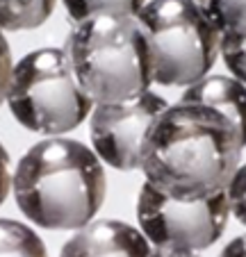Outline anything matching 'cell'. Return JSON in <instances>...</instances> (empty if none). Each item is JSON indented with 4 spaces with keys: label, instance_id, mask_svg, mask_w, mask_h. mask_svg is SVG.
Segmentation results:
<instances>
[{
    "label": "cell",
    "instance_id": "1",
    "mask_svg": "<svg viewBox=\"0 0 246 257\" xmlns=\"http://www.w3.org/2000/svg\"><path fill=\"white\" fill-rule=\"evenodd\" d=\"M244 144L212 109L167 105L144 144L146 185L174 198H203L223 191L241 162Z\"/></svg>",
    "mask_w": 246,
    "mask_h": 257
},
{
    "label": "cell",
    "instance_id": "2",
    "mask_svg": "<svg viewBox=\"0 0 246 257\" xmlns=\"http://www.w3.org/2000/svg\"><path fill=\"white\" fill-rule=\"evenodd\" d=\"M105 169L85 144L66 137L39 141L19 160L12 191L28 221L46 230H77L105 200Z\"/></svg>",
    "mask_w": 246,
    "mask_h": 257
},
{
    "label": "cell",
    "instance_id": "3",
    "mask_svg": "<svg viewBox=\"0 0 246 257\" xmlns=\"http://www.w3.org/2000/svg\"><path fill=\"white\" fill-rule=\"evenodd\" d=\"M64 53L94 102L126 100L153 84L148 48L135 16L96 14L77 21L66 37Z\"/></svg>",
    "mask_w": 246,
    "mask_h": 257
},
{
    "label": "cell",
    "instance_id": "4",
    "mask_svg": "<svg viewBox=\"0 0 246 257\" xmlns=\"http://www.w3.org/2000/svg\"><path fill=\"white\" fill-rule=\"evenodd\" d=\"M153 82L189 87L219 59V30L194 0H146L137 12Z\"/></svg>",
    "mask_w": 246,
    "mask_h": 257
},
{
    "label": "cell",
    "instance_id": "5",
    "mask_svg": "<svg viewBox=\"0 0 246 257\" xmlns=\"http://www.w3.org/2000/svg\"><path fill=\"white\" fill-rule=\"evenodd\" d=\"M5 100L25 130L48 137L75 130L94 107L64 48H39L23 55L12 66Z\"/></svg>",
    "mask_w": 246,
    "mask_h": 257
},
{
    "label": "cell",
    "instance_id": "6",
    "mask_svg": "<svg viewBox=\"0 0 246 257\" xmlns=\"http://www.w3.org/2000/svg\"><path fill=\"white\" fill-rule=\"evenodd\" d=\"M230 207L226 189L203 198H174L150 185H141L137 221L148 243H176L192 250L210 248L228 228Z\"/></svg>",
    "mask_w": 246,
    "mask_h": 257
},
{
    "label": "cell",
    "instance_id": "7",
    "mask_svg": "<svg viewBox=\"0 0 246 257\" xmlns=\"http://www.w3.org/2000/svg\"><path fill=\"white\" fill-rule=\"evenodd\" d=\"M167 105L150 89L126 100L94 102L89 112L94 153L116 171H139L146 137Z\"/></svg>",
    "mask_w": 246,
    "mask_h": 257
},
{
    "label": "cell",
    "instance_id": "8",
    "mask_svg": "<svg viewBox=\"0 0 246 257\" xmlns=\"http://www.w3.org/2000/svg\"><path fill=\"white\" fill-rule=\"evenodd\" d=\"M150 243L126 221L98 218L75 230L59 257H148Z\"/></svg>",
    "mask_w": 246,
    "mask_h": 257
},
{
    "label": "cell",
    "instance_id": "9",
    "mask_svg": "<svg viewBox=\"0 0 246 257\" xmlns=\"http://www.w3.org/2000/svg\"><path fill=\"white\" fill-rule=\"evenodd\" d=\"M178 102L212 109L235 127L246 148V84L232 75H205L189 87H183Z\"/></svg>",
    "mask_w": 246,
    "mask_h": 257
},
{
    "label": "cell",
    "instance_id": "10",
    "mask_svg": "<svg viewBox=\"0 0 246 257\" xmlns=\"http://www.w3.org/2000/svg\"><path fill=\"white\" fill-rule=\"evenodd\" d=\"M57 0H0V30L23 32L41 28L53 16Z\"/></svg>",
    "mask_w": 246,
    "mask_h": 257
},
{
    "label": "cell",
    "instance_id": "11",
    "mask_svg": "<svg viewBox=\"0 0 246 257\" xmlns=\"http://www.w3.org/2000/svg\"><path fill=\"white\" fill-rule=\"evenodd\" d=\"M0 257H48L37 232L14 218H0Z\"/></svg>",
    "mask_w": 246,
    "mask_h": 257
},
{
    "label": "cell",
    "instance_id": "12",
    "mask_svg": "<svg viewBox=\"0 0 246 257\" xmlns=\"http://www.w3.org/2000/svg\"><path fill=\"white\" fill-rule=\"evenodd\" d=\"M146 0H62L66 14L73 23L85 21L96 14H114V16H137Z\"/></svg>",
    "mask_w": 246,
    "mask_h": 257
},
{
    "label": "cell",
    "instance_id": "13",
    "mask_svg": "<svg viewBox=\"0 0 246 257\" xmlns=\"http://www.w3.org/2000/svg\"><path fill=\"white\" fill-rule=\"evenodd\" d=\"M212 25L223 30H246V0H194Z\"/></svg>",
    "mask_w": 246,
    "mask_h": 257
},
{
    "label": "cell",
    "instance_id": "14",
    "mask_svg": "<svg viewBox=\"0 0 246 257\" xmlns=\"http://www.w3.org/2000/svg\"><path fill=\"white\" fill-rule=\"evenodd\" d=\"M219 57L223 59L232 78L246 84V30L219 32Z\"/></svg>",
    "mask_w": 246,
    "mask_h": 257
},
{
    "label": "cell",
    "instance_id": "15",
    "mask_svg": "<svg viewBox=\"0 0 246 257\" xmlns=\"http://www.w3.org/2000/svg\"><path fill=\"white\" fill-rule=\"evenodd\" d=\"M226 198L230 207V216H235L241 225H246V164H239L226 185Z\"/></svg>",
    "mask_w": 246,
    "mask_h": 257
},
{
    "label": "cell",
    "instance_id": "16",
    "mask_svg": "<svg viewBox=\"0 0 246 257\" xmlns=\"http://www.w3.org/2000/svg\"><path fill=\"white\" fill-rule=\"evenodd\" d=\"M12 50L10 44L5 39V32L0 30V107L7 98V84H10V75H12Z\"/></svg>",
    "mask_w": 246,
    "mask_h": 257
},
{
    "label": "cell",
    "instance_id": "17",
    "mask_svg": "<svg viewBox=\"0 0 246 257\" xmlns=\"http://www.w3.org/2000/svg\"><path fill=\"white\" fill-rule=\"evenodd\" d=\"M12 162H10V153L5 151V146L0 144V205L7 200L12 191Z\"/></svg>",
    "mask_w": 246,
    "mask_h": 257
},
{
    "label": "cell",
    "instance_id": "18",
    "mask_svg": "<svg viewBox=\"0 0 246 257\" xmlns=\"http://www.w3.org/2000/svg\"><path fill=\"white\" fill-rule=\"evenodd\" d=\"M148 257H201V255H198V250H192V248H185V246L159 243V246L150 248Z\"/></svg>",
    "mask_w": 246,
    "mask_h": 257
},
{
    "label": "cell",
    "instance_id": "19",
    "mask_svg": "<svg viewBox=\"0 0 246 257\" xmlns=\"http://www.w3.org/2000/svg\"><path fill=\"white\" fill-rule=\"evenodd\" d=\"M219 257H246V234L230 239V241L223 246V250L219 252Z\"/></svg>",
    "mask_w": 246,
    "mask_h": 257
}]
</instances>
